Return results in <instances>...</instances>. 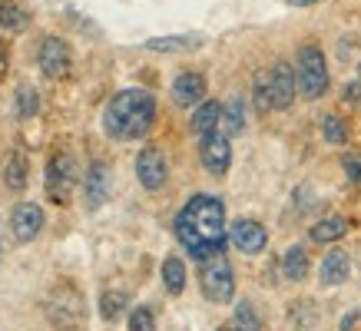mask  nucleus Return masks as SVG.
<instances>
[{
  "instance_id": "nucleus-1",
  "label": "nucleus",
  "mask_w": 361,
  "mask_h": 331,
  "mask_svg": "<svg viewBox=\"0 0 361 331\" xmlns=\"http://www.w3.org/2000/svg\"><path fill=\"white\" fill-rule=\"evenodd\" d=\"M176 239L189 252V258L206 262L209 255L226 252L229 245V229H226V206L222 199L199 192L179 209L176 216Z\"/></svg>"
},
{
  "instance_id": "nucleus-2",
  "label": "nucleus",
  "mask_w": 361,
  "mask_h": 331,
  "mask_svg": "<svg viewBox=\"0 0 361 331\" xmlns=\"http://www.w3.org/2000/svg\"><path fill=\"white\" fill-rule=\"evenodd\" d=\"M156 123V96L149 89H120L103 110V130L113 139H140Z\"/></svg>"
},
{
  "instance_id": "nucleus-3",
  "label": "nucleus",
  "mask_w": 361,
  "mask_h": 331,
  "mask_svg": "<svg viewBox=\"0 0 361 331\" xmlns=\"http://www.w3.org/2000/svg\"><path fill=\"white\" fill-rule=\"evenodd\" d=\"M295 77H298V89L305 99H322L325 89H329V63H325V54L322 46L305 44L298 50L295 60Z\"/></svg>"
},
{
  "instance_id": "nucleus-4",
  "label": "nucleus",
  "mask_w": 361,
  "mask_h": 331,
  "mask_svg": "<svg viewBox=\"0 0 361 331\" xmlns=\"http://www.w3.org/2000/svg\"><path fill=\"white\" fill-rule=\"evenodd\" d=\"M199 285H202V295L212 305L232 301V295H235V275H232V265L226 258V252L209 255L206 262H199Z\"/></svg>"
},
{
  "instance_id": "nucleus-5",
  "label": "nucleus",
  "mask_w": 361,
  "mask_h": 331,
  "mask_svg": "<svg viewBox=\"0 0 361 331\" xmlns=\"http://www.w3.org/2000/svg\"><path fill=\"white\" fill-rule=\"evenodd\" d=\"M199 159L206 166V173L212 176H226L232 166V146H229V136L226 132H209L202 136V143H199Z\"/></svg>"
},
{
  "instance_id": "nucleus-6",
  "label": "nucleus",
  "mask_w": 361,
  "mask_h": 331,
  "mask_svg": "<svg viewBox=\"0 0 361 331\" xmlns=\"http://www.w3.org/2000/svg\"><path fill=\"white\" fill-rule=\"evenodd\" d=\"M136 179H140L142 189H156L166 186V179H169V166H166V156L159 146H146L140 156H136Z\"/></svg>"
},
{
  "instance_id": "nucleus-7",
  "label": "nucleus",
  "mask_w": 361,
  "mask_h": 331,
  "mask_svg": "<svg viewBox=\"0 0 361 331\" xmlns=\"http://www.w3.org/2000/svg\"><path fill=\"white\" fill-rule=\"evenodd\" d=\"M73 186H77V159L66 153L56 156L54 163L47 166V192H50V199L66 202L70 192H73Z\"/></svg>"
},
{
  "instance_id": "nucleus-8",
  "label": "nucleus",
  "mask_w": 361,
  "mask_h": 331,
  "mask_svg": "<svg viewBox=\"0 0 361 331\" xmlns=\"http://www.w3.org/2000/svg\"><path fill=\"white\" fill-rule=\"evenodd\" d=\"M229 242L245 255H259L265 249V242H269V232H265L262 222L255 219H235L229 229Z\"/></svg>"
},
{
  "instance_id": "nucleus-9",
  "label": "nucleus",
  "mask_w": 361,
  "mask_h": 331,
  "mask_svg": "<svg viewBox=\"0 0 361 331\" xmlns=\"http://www.w3.org/2000/svg\"><path fill=\"white\" fill-rule=\"evenodd\" d=\"M269 89H272V106L275 110H288L295 103V89H298V77L288 63H279L269 70Z\"/></svg>"
},
{
  "instance_id": "nucleus-10",
  "label": "nucleus",
  "mask_w": 361,
  "mask_h": 331,
  "mask_svg": "<svg viewBox=\"0 0 361 331\" xmlns=\"http://www.w3.org/2000/svg\"><path fill=\"white\" fill-rule=\"evenodd\" d=\"M44 229V209L37 202H20L11 216V232L17 242H33Z\"/></svg>"
},
{
  "instance_id": "nucleus-11",
  "label": "nucleus",
  "mask_w": 361,
  "mask_h": 331,
  "mask_svg": "<svg viewBox=\"0 0 361 331\" xmlns=\"http://www.w3.org/2000/svg\"><path fill=\"white\" fill-rule=\"evenodd\" d=\"M40 70L50 80H60L70 73V46L60 37H47L40 44Z\"/></svg>"
},
{
  "instance_id": "nucleus-12",
  "label": "nucleus",
  "mask_w": 361,
  "mask_h": 331,
  "mask_svg": "<svg viewBox=\"0 0 361 331\" xmlns=\"http://www.w3.org/2000/svg\"><path fill=\"white\" fill-rule=\"evenodd\" d=\"M206 99V77L196 70H183L173 80V103L176 106H199Z\"/></svg>"
},
{
  "instance_id": "nucleus-13",
  "label": "nucleus",
  "mask_w": 361,
  "mask_h": 331,
  "mask_svg": "<svg viewBox=\"0 0 361 331\" xmlns=\"http://www.w3.org/2000/svg\"><path fill=\"white\" fill-rule=\"evenodd\" d=\"M47 315H50V325H54L56 331H73L66 318H73L77 325H87V315H83V301H80L73 292H63V295H56V305H50V308H47Z\"/></svg>"
},
{
  "instance_id": "nucleus-14",
  "label": "nucleus",
  "mask_w": 361,
  "mask_h": 331,
  "mask_svg": "<svg viewBox=\"0 0 361 331\" xmlns=\"http://www.w3.org/2000/svg\"><path fill=\"white\" fill-rule=\"evenodd\" d=\"M83 196H87L90 209H99L110 199V166L106 163H90L87 176H83Z\"/></svg>"
},
{
  "instance_id": "nucleus-15",
  "label": "nucleus",
  "mask_w": 361,
  "mask_h": 331,
  "mask_svg": "<svg viewBox=\"0 0 361 331\" xmlns=\"http://www.w3.org/2000/svg\"><path fill=\"white\" fill-rule=\"evenodd\" d=\"M351 275V258L348 252H341V249H331L325 258H322V268H318V278H322V285L325 288H338L345 285Z\"/></svg>"
},
{
  "instance_id": "nucleus-16",
  "label": "nucleus",
  "mask_w": 361,
  "mask_h": 331,
  "mask_svg": "<svg viewBox=\"0 0 361 331\" xmlns=\"http://www.w3.org/2000/svg\"><path fill=\"white\" fill-rule=\"evenodd\" d=\"M0 176H4V186H7V189L20 192V189L27 186V179H30V163H27V153H23V149H11V153H7V159H4Z\"/></svg>"
},
{
  "instance_id": "nucleus-17",
  "label": "nucleus",
  "mask_w": 361,
  "mask_h": 331,
  "mask_svg": "<svg viewBox=\"0 0 361 331\" xmlns=\"http://www.w3.org/2000/svg\"><path fill=\"white\" fill-rule=\"evenodd\" d=\"M219 120H222V106H219V103H216V99H202L196 110H192L189 130H192L199 139H202V136H209V132H216Z\"/></svg>"
},
{
  "instance_id": "nucleus-18",
  "label": "nucleus",
  "mask_w": 361,
  "mask_h": 331,
  "mask_svg": "<svg viewBox=\"0 0 361 331\" xmlns=\"http://www.w3.org/2000/svg\"><path fill=\"white\" fill-rule=\"evenodd\" d=\"M202 33H179V37H153L146 40V50H156V54H179V50H199L202 46Z\"/></svg>"
},
{
  "instance_id": "nucleus-19",
  "label": "nucleus",
  "mask_w": 361,
  "mask_h": 331,
  "mask_svg": "<svg viewBox=\"0 0 361 331\" xmlns=\"http://www.w3.org/2000/svg\"><path fill=\"white\" fill-rule=\"evenodd\" d=\"M341 235H348V219H341V216H329V219L312 225V242H318V245L338 242Z\"/></svg>"
},
{
  "instance_id": "nucleus-20",
  "label": "nucleus",
  "mask_w": 361,
  "mask_h": 331,
  "mask_svg": "<svg viewBox=\"0 0 361 331\" xmlns=\"http://www.w3.org/2000/svg\"><path fill=\"white\" fill-rule=\"evenodd\" d=\"M222 132L226 136H239L242 130H245V99L232 96L226 106H222V120H219Z\"/></svg>"
},
{
  "instance_id": "nucleus-21",
  "label": "nucleus",
  "mask_w": 361,
  "mask_h": 331,
  "mask_svg": "<svg viewBox=\"0 0 361 331\" xmlns=\"http://www.w3.org/2000/svg\"><path fill=\"white\" fill-rule=\"evenodd\" d=\"M163 285L169 295H183V288H186V265H183V258H176V255L163 258Z\"/></svg>"
},
{
  "instance_id": "nucleus-22",
  "label": "nucleus",
  "mask_w": 361,
  "mask_h": 331,
  "mask_svg": "<svg viewBox=\"0 0 361 331\" xmlns=\"http://www.w3.org/2000/svg\"><path fill=\"white\" fill-rule=\"evenodd\" d=\"M282 272H285V278H288V282H302V278L308 275V252L302 249V245H292V249L285 252Z\"/></svg>"
},
{
  "instance_id": "nucleus-23",
  "label": "nucleus",
  "mask_w": 361,
  "mask_h": 331,
  "mask_svg": "<svg viewBox=\"0 0 361 331\" xmlns=\"http://www.w3.org/2000/svg\"><path fill=\"white\" fill-rule=\"evenodd\" d=\"M232 328L235 331H262V318L252 301H239L235 311H232Z\"/></svg>"
},
{
  "instance_id": "nucleus-24",
  "label": "nucleus",
  "mask_w": 361,
  "mask_h": 331,
  "mask_svg": "<svg viewBox=\"0 0 361 331\" xmlns=\"http://www.w3.org/2000/svg\"><path fill=\"white\" fill-rule=\"evenodd\" d=\"M27 27V13H23L20 4L13 0H4L0 4V30H11V33H20Z\"/></svg>"
},
{
  "instance_id": "nucleus-25",
  "label": "nucleus",
  "mask_w": 361,
  "mask_h": 331,
  "mask_svg": "<svg viewBox=\"0 0 361 331\" xmlns=\"http://www.w3.org/2000/svg\"><path fill=\"white\" fill-rule=\"evenodd\" d=\"M126 305H130L126 292H103V298H99V315L106 321H116L123 311H126Z\"/></svg>"
},
{
  "instance_id": "nucleus-26",
  "label": "nucleus",
  "mask_w": 361,
  "mask_h": 331,
  "mask_svg": "<svg viewBox=\"0 0 361 331\" xmlns=\"http://www.w3.org/2000/svg\"><path fill=\"white\" fill-rule=\"evenodd\" d=\"M252 103H255V110L259 113L275 110L272 106V89H269V73H255V80H252Z\"/></svg>"
},
{
  "instance_id": "nucleus-27",
  "label": "nucleus",
  "mask_w": 361,
  "mask_h": 331,
  "mask_svg": "<svg viewBox=\"0 0 361 331\" xmlns=\"http://www.w3.org/2000/svg\"><path fill=\"white\" fill-rule=\"evenodd\" d=\"M322 136H325V143L341 146V143H348V126L338 116H325L322 120Z\"/></svg>"
},
{
  "instance_id": "nucleus-28",
  "label": "nucleus",
  "mask_w": 361,
  "mask_h": 331,
  "mask_svg": "<svg viewBox=\"0 0 361 331\" xmlns=\"http://www.w3.org/2000/svg\"><path fill=\"white\" fill-rule=\"evenodd\" d=\"M37 110H40L37 89L27 87V83H23V87H17V116H20V120H30Z\"/></svg>"
},
{
  "instance_id": "nucleus-29",
  "label": "nucleus",
  "mask_w": 361,
  "mask_h": 331,
  "mask_svg": "<svg viewBox=\"0 0 361 331\" xmlns=\"http://www.w3.org/2000/svg\"><path fill=\"white\" fill-rule=\"evenodd\" d=\"M288 318H292V325L302 331H308L312 325H315V315H312V301H295L292 305V311H288Z\"/></svg>"
},
{
  "instance_id": "nucleus-30",
  "label": "nucleus",
  "mask_w": 361,
  "mask_h": 331,
  "mask_svg": "<svg viewBox=\"0 0 361 331\" xmlns=\"http://www.w3.org/2000/svg\"><path fill=\"white\" fill-rule=\"evenodd\" d=\"M130 331H156V318L146 305H140V308L130 311Z\"/></svg>"
},
{
  "instance_id": "nucleus-31",
  "label": "nucleus",
  "mask_w": 361,
  "mask_h": 331,
  "mask_svg": "<svg viewBox=\"0 0 361 331\" xmlns=\"http://www.w3.org/2000/svg\"><path fill=\"white\" fill-rule=\"evenodd\" d=\"M341 169H345L348 182H361V156L358 153H345V156H341Z\"/></svg>"
},
{
  "instance_id": "nucleus-32",
  "label": "nucleus",
  "mask_w": 361,
  "mask_h": 331,
  "mask_svg": "<svg viewBox=\"0 0 361 331\" xmlns=\"http://www.w3.org/2000/svg\"><path fill=\"white\" fill-rule=\"evenodd\" d=\"M341 99H345L348 106H361V80H351L348 87L341 89Z\"/></svg>"
},
{
  "instance_id": "nucleus-33",
  "label": "nucleus",
  "mask_w": 361,
  "mask_h": 331,
  "mask_svg": "<svg viewBox=\"0 0 361 331\" xmlns=\"http://www.w3.org/2000/svg\"><path fill=\"white\" fill-rule=\"evenodd\" d=\"M355 325H358V315H355V311H348V315L341 318V331H355Z\"/></svg>"
},
{
  "instance_id": "nucleus-34",
  "label": "nucleus",
  "mask_w": 361,
  "mask_h": 331,
  "mask_svg": "<svg viewBox=\"0 0 361 331\" xmlns=\"http://www.w3.org/2000/svg\"><path fill=\"white\" fill-rule=\"evenodd\" d=\"M285 4H292V7H312V4H322V0H285Z\"/></svg>"
},
{
  "instance_id": "nucleus-35",
  "label": "nucleus",
  "mask_w": 361,
  "mask_h": 331,
  "mask_svg": "<svg viewBox=\"0 0 361 331\" xmlns=\"http://www.w3.org/2000/svg\"><path fill=\"white\" fill-rule=\"evenodd\" d=\"M4 66H7V50L0 46V73H4Z\"/></svg>"
},
{
  "instance_id": "nucleus-36",
  "label": "nucleus",
  "mask_w": 361,
  "mask_h": 331,
  "mask_svg": "<svg viewBox=\"0 0 361 331\" xmlns=\"http://www.w3.org/2000/svg\"><path fill=\"white\" fill-rule=\"evenodd\" d=\"M216 331H235V328H232V321H229V325H219Z\"/></svg>"
}]
</instances>
